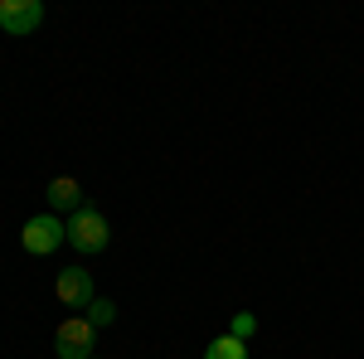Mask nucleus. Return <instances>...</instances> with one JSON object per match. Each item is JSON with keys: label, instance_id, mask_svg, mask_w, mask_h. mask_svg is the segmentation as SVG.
Here are the masks:
<instances>
[{"label": "nucleus", "instance_id": "1", "mask_svg": "<svg viewBox=\"0 0 364 359\" xmlns=\"http://www.w3.org/2000/svg\"><path fill=\"white\" fill-rule=\"evenodd\" d=\"M20 243L29 257H49L58 243H68V223H58V214H34L20 233Z\"/></svg>", "mask_w": 364, "mask_h": 359}, {"label": "nucleus", "instance_id": "2", "mask_svg": "<svg viewBox=\"0 0 364 359\" xmlns=\"http://www.w3.org/2000/svg\"><path fill=\"white\" fill-rule=\"evenodd\" d=\"M92 340H97V326L87 316H68L54 331V355L58 359H87L92 355Z\"/></svg>", "mask_w": 364, "mask_h": 359}, {"label": "nucleus", "instance_id": "3", "mask_svg": "<svg viewBox=\"0 0 364 359\" xmlns=\"http://www.w3.org/2000/svg\"><path fill=\"white\" fill-rule=\"evenodd\" d=\"M68 243L78 252H102L112 243V228H107V219H102L97 209H78V214L68 219Z\"/></svg>", "mask_w": 364, "mask_h": 359}, {"label": "nucleus", "instance_id": "4", "mask_svg": "<svg viewBox=\"0 0 364 359\" xmlns=\"http://www.w3.org/2000/svg\"><path fill=\"white\" fill-rule=\"evenodd\" d=\"M39 25H44V5H39V0H0V29H5V34L25 39V34H34Z\"/></svg>", "mask_w": 364, "mask_h": 359}, {"label": "nucleus", "instance_id": "5", "mask_svg": "<svg viewBox=\"0 0 364 359\" xmlns=\"http://www.w3.org/2000/svg\"><path fill=\"white\" fill-rule=\"evenodd\" d=\"M54 296L68 311H87L92 306V272L87 267H63V272L54 277Z\"/></svg>", "mask_w": 364, "mask_h": 359}, {"label": "nucleus", "instance_id": "6", "mask_svg": "<svg viewBox=\"0 0 364 359\" xmlns=\"http://www.w3.org/2000/svg\"><path fill=\"white\" fill-rule=\"evenodd\" d=\"M49 204L78 214V209H83V185H78L73 175H54V180H49Z\"/></svg>", "mask_w": 364, "mask_h": 359}, {"label": "nucleus", "instance_id": "7", "mask_svg": "<svg viewBox=\"0 0 364 359\" xmlns=\"http://www.w3.org/2000/svg\"><path fill=\"white\" fill-rule=\"evenodd\" d=\"M204 359H248V345L233 340V335H219V340L204 350Z\"/></svg>", "mask_w": 364, "mask_h": 359}, {"label": "nucleus", "instance_id": "8", "mask_svg": "<svg viewBox=\"0 0 364 359\" xmlns=\"http://www.w3.org/2000/svg\"><path fill=\"white\" fill-rule=\"evenodd\" d=\"M87 321H92L97 331H102V326H112V321H117V306L107 301V296H92V306H87Z\"/></svg>", "mask_w": 364, "mask_h": 359}, {"label": "nucleus", "instance_id": "9", "mask_svg": "<svg viewBox=\"0 0 364 359\" xmlns=\"http://www.w3.org/2000/svg\"><path fill=\"white\" fill-rule=\"evenodd\" d=\"M228 335H233V340H243V345H248L252 335H257V316H248V311H238V316H233V321H228Z\"/></svg>", "mask_w": 364, "mask_h": 359}, {"label": "nucleus", "instance_id": "10", "mask_svg": "<svg viewBox=\"0 0 364 359\" xmlns=\"http://www.w3.org/2000/svg\"><path fill=\"white\" fill-rule=\"evenodd\" d=\"M87 359H97V355H87Z\"/></svg>", "mask_w": 364, "mask_h": 359}]
</instances>
